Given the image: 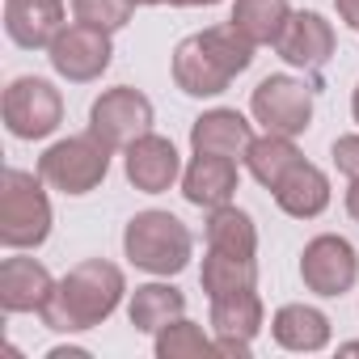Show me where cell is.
Segmentation results:
<instances>
[{"label":"cell","mask_w":359,"mask_h":359,"mask_svg":"<svg viewBox=\"0 0 359 359\" xmlns=\"http://www.w3.org/2000/svg\"><path fill=\"white\" fill-rule=\"evenodd\" d=\"M106 165H110V148L89 131V135H76V140L55 144L39 161V173L47 177L51 187L68 191V195H85V191H93L102 177H106Z\"/></svg>","instance_id":"cell-5"},{"label":"cell","mask_w":359,"mask_h":359,"mask_svg":"<svg viewBox=\"0 0 359 359\" xmlns=\"http://www.w3.org/2000/svg\"><path fill=\"white\" fill-rule=\"evenodd\" d=\"M254 60V43L237 26H216L195 39H187L173 51V81L191 97H216L229 89L237 72H245Z\"/></svg>","instance_id":"cell-1"},{"label":"cell","mask_w":359,"mask_h":359,"mask_svg":"<svg viewBox=\"0 0 359 359\" xmlns=\"http://www.w3.org/2000/svg\"><path fill=\"white\" fill-rule=\"evenodd\" d=\"M93 135L106 144V148H123V144H135L140 135H148V123H152V102L135 89H110L93 102Z\"/></svg>","instance_id":"cell-7"},{"label":"cell","mask_w":359,"mask_h":359,"mask_svg":"<svg viewBox=\"0 0 359 359\" xmlns=\"http://www.w3.org/2000/svg\"><path fill=\"white\" fill-rule=\"evenodd\" d=\"M5 30L18 47H51L64 30V5L60 0H9Z\"/></svg>","instance_id":"cell-12"},{"label":"cell","mask_w":359,"mask_h":359,"mask_svg":"<svg viewBox=\"0 0 359 359\" xmlns=\"http://www.w3.org/2000/svg\"><path fill=\"white\" fill-rule=\"evenodd\" d=\"M60 114H64L60 93H55L47 81H39V76H22V81H13L9 93H5V123H9V131L22 135V140H43V135H51V131L60 127Z\"/></svg>","instance_id":"cell-6"},{"label":"cell","mask_w":359,"mask_h":359,"mask_svg":"<svg viewBox=\"0 0 359 359\" xmlns=\"http://www.w3.org/2000/svg\"><path fill=\"white\" fill-rule=\"evenodd\" d=\"M127 258L152 275H177L191 258V233L169 212H140L127 224Z\"/></svg>","instance_id":"cell-3"},{"label":"cell","mask_w":359,"mask_h":359,"mask_svg":"<svg viewBox=\"0 0 359 359\" xmlns=\"http://www.w3.org/2000/svg\"><path fill=\"white\" fill-rule=\"evenodd\" d=\"M212 325L224 334V338H220V351L250 355V338H254L258 325H262V304H258L254 287L212 296Z\"/></svg>","instance_id":"cell-11"},{"label":"cell","mask_w":359,"mask_h":359,"mask_svg":"<svg viewBox=\"0 0 359 359\" xmlns=\"http://www.w3.org/2000/svg\"><path fill=\"white\" fill-rule=\"evenodd\" d=\"M118 292H123L118 266H110V262H85V266H76V271L51 292V300H47L39 313H43V321H47L51 330H60V334L89 330V325H97L102 317L114 313Z\"/></svg>","instance_id":"cell-2"},{"label":"cell","mask_w":359,"mask_h":359,"mask_svg":"<svg viewBox=\"0 0 359 359\" xmlns=\"http://www.w3.org/2000/svg\"><path fill=\"white\" fill-rule=\"evenodd\" d=\"M275 199H279V208L287 212V216H317V212H325V203H330V182H325V173L321 169H313L309 161H296L279 182H275Z\"/></svg>","instance_id":"cell-17"},{"label":"cell","mask_w":359,"mask_h":359,"mask_svg":"<svg viewBox=\"0 0 359 359\" xmlns=\"http://www.w3.org/2000/svg\"><path fill=\"white\" fill-rule=\"evenodd\" d=\"M51 64L68 81H93V76H102L110 68V39H106V30L85 26V22L60 30L55 43H51Z\"/></svg>","instance_id":"cell-9"},{"label":"cell","mask_w":359,"mask_h":359,"mask_svg":"<svg viewBox=\"0 0 359 359\" xmlns=\"http://www.w3.org/2000/svg\"><path fill=\"white\" fill-rule=\"evenodd\" d=\"M254 258H237V254H220L212 250L208 262H203V287L208 296H224V292H241V287H254Z\"/></svg>","instance_id":"cell-24"},{"label":"cell","mask_w":359,"mask_h":359,"mask_svg":"<svg viewBox=\"0 0 359 359\" xmlns=\"http://www.w3.org/2000/svg\"><path fill=\"white\" fill-rule=\"evenodd\" d=\"M300 275H304V283L317 296H342L355 283V275H359V258H355L351 241H342V237H317L304 250Z\"/></svg>","instance_id":"cell-10"},{"label":"cell","mask_w":359,"mask_h":359,"mask_svg":"<svg viewBox=\"0 0 359 359\" xmlns=\"http://www.w3.org/2000/svg\"><path fill=\"white\" fill-rule=\"evenodd\" d=\"M187 199L195 208H224L237 191V165L233 156H212V152H199L195 165L187 169V182H182Z\"/></svg>","instance_id":"cell-16"},{"label":"cell","mask_w":359,"mask_h":359,"mask_svg":"<svg viewBox=\"0 0 359 359\" xmlns=\"http://www.w3.org/2000/svg\"><path fill=\"white\" fill-rule=\"evenodd\" d=\"M203 351H208V338H203V330L191 325V321H173L169 334L156 338V355H161V359H173V355H203Z\"/></svg>","instance_id":"cell-26"},{"label":"cell","mask_w":359,"mask_h":359,"mask_svg":"<svg viewBox=\"0 0 359 359\" xmlns=\"http://www.w3.org/2000/svg\"><path fill=\"white\" fill-rule=\"evenodd\" d=\"M334 165L346 173V177H359V135H342L334 144Z\"/></svg>","instance_id":"cell-27"},{"label":"cell","mask_w":359,"mask_h":359,"mask_svg":"<svg viewBox=\"0 0 359 359\" xmlns=\"http://www.w3.org/2000/svg\"><path fill=\"white\" fill-rule=\"evenodd\" d=\"M191 144H195V152L241 156V152H250L254 135H250V123H245L237 110H212V114H203V118L195 123Z\"/></svg>","instance_id":"cell-18"},{"label":"cell","mask_w":359,"mask_h":359,"mask_svg":"<svg viewBox=\"0 0 359 359\" xmlns=\"http://www.w3.org/2000/svg\"><path fill=\"white\" fill-rule=\"evenodd\" d=\"M351 110H355V118H359V89H355V102H351Z\"/></svg>","instance_id":"cell-31"},{"label":"cell","mask_w":359,"mask_h":359,"mask_svg":"<svg viewBox=\"0 0 359 359\" xmlns=\"http://www.w3.org/2000/svg\"><path fill=\"white\" fill-rule=\"evenodd\" d=\"M287 18H292L287 0H237V9H233V26L250 43H279Z\"/></svg>","instance_id":"cell-21"},{"label":"cell","mask_w":359,"mask_h":359,"mask_svg":"<svg viewBox=\"0 0 359 359\" xmlns=\"http://www.w3.org/2000/svg\"><path fill=\"white\" fill-rule=\"evenodd\" d=\"M346 212L359 220V177H355V187H351V195H346Z\"/></svg>","instance_id":"cell-29"},{"label":"cell","mask_w":359,"mask_h":359,"mask_svg":"<svg viewBox=\"0 0 359 359\" xmlns=\"http://www.w3.org/2000/svg\"><path fill=\"white\" fill-rule=\"evenodd\" d=\"M245 161H250V173L258 177V182L275 191V182H279V177L300 161V152L292 148V140H287V135H275V131H271L266 140H254V144H250Z\"/></svg>","instance_id":"cell-23"},{"label":"cell","mask_w":359,"mask_h":359,"mask_svg":"<svg viewBox=\"0 0 359 359\" xmlns=\"http://www.w3.org/2000/svg\"><path fill=\"white\" fill-rule=\"evenodd\" d=\"M76 22L97 26V30H118L135 13V0H72Z\"/></svg>","instance_id":"cell-25"},{"label":"cell","mask_w":359,"mask_h":359,"mask_svg":"<svg viewBox=\"0 0 359 359\" xmlns=\"http://www.w3.org/2000/svg\"><path fill=\"white\" fill-rule=\"evenodd\" d=\"M187 309L182 292L177 287H165V283H148V287H135V300H131V325L152 334V330H165L169 321H177Z\"/></svg>","instance_id":"cell-20"},{"label":"cell","mask_w":359,"mask_h":359,"mask_svg":"<svg viewBox=\"0 0 359 359\" xmlns=\"http://www.w3.org/2000/svg\"><path fill=\"white\" fill-rule=\"evenodd\" d=\"M169 5H216V0H169Z\"/></svg>","instance_id":"cell-30"},{"label":"cell","mask_w":359,"mask_h":359,"mask_svg":"<svg viewBox=\"0 0 359 359\" xmlns=\"http://www.w3.org/2000/svg\"><path fill=\"white\" fill-rule=\"evenodd\" d=\"M338 13L346 26H359V0H338Z\"/></svg>","instance_id":"cell-28"},{"label":"cell","mask_w":359,"mask_h":359,"mask_svg":"<svg viewBox=\"0 0 359 359\" xmlns=\"http://www.w3.org/2000/svg\"><path fill=\"white\" fill-rule=\"evenodd\" d=\"M279 55L287 64H300V68H321L334 51V30L325 26L321 13H296L287 18L283 34H279Z\"/></svg>","instance_id":"cell-13"},{"label":"cell","mask_w":359,"mask_h":359,"mask_svg":"<svg viewBox=\"0 0 359 359\" xmlns=\"http://www.w3.org/2000/svg\"><path fill=\"white\" fill-rule=\"evenodd\" d=\"M275 338L287 351H321L330 342V321H325V313H317L309 304H287L275 317Z\"/></svg>","instance_id":"cell-19"},{"label":"cell","mask_w":359,"mask_h":359,"mask_svg":"<svg viewBox=\"0 0 359 359\" xmlns=\"http://www.w3.org/2000/svg\"><path fill=\"white\" fill-rule=\"evenodd\" d=\"M47 229H51V208L34 182V173L9 169L5 191H0V241L9 250H26V245H39Z\"/></svg>","instance_id":"cell-4"},{"label":"cell","mask_w":359,"mask_h":359,"mask_svg":"<svg viewBox=\"0 0 359 359\" xmlns=\"http://www.w3.org/2000/svg\"><path fill=\"white\" fill-rule=\"evenodd\" d=\"M51 275L34 258H9L0 266V304L9 313H30L51 300Z\"/></svg>","instance_id":"cell-15"},{"label":"cell","mask_w":359,"mask_h":359,"mask_svg":"<svg viewBox=\"0 0 359 359\" xmlns=\"http://www.w3.org/2000/svg\"><path fill=\"white\" fill-rule=\"evenodd\" d=\"M254 114L275 135H296L313 118V89L292 76H266L254 89Z\"/></svg>","instance_id":"cell-8"},{"label":"cell","mask_w":359,"mask_h":359,"mask_svg":"<svg viewBox=\"0 0 359 359\" xmlns=\"http://www.w3.org/2000/svg\"><path fill=\"white\" fill-rule=\"evenodd\" d=\"M135 5H152V0H135Z\"/></svg>","instance_id":"cell-32"},{"label":"cell","mask_w":359,"mask_h":359,"mask_svg":"<svg viewBox=\"0 0 359 359\" xmlns=\"http://www.w3.org/2000/svg\"><path fill=\"white\" fill-rule=\"evenodd\" d=\"M127 177L144 195H161L177 177V152H173V144L161 140V135H140L135 144H127Z\"/></svg>","instance_id":"cell-14"},{"label":"cell","mask_w":359,"mask_h":359,"mask_svg":"<svg viewBox=\"0 0 359 359\" xmlns=\"http://www.w3.org/2000/svg\"><path fill=\"white\" fill-rule=\"evenodd\" d=\"M208 245L220 254H237V258H254V224L245 212L237 208H212V224H208Z\"/></svg>","instance_id":"cell-22"}]
</instances>
